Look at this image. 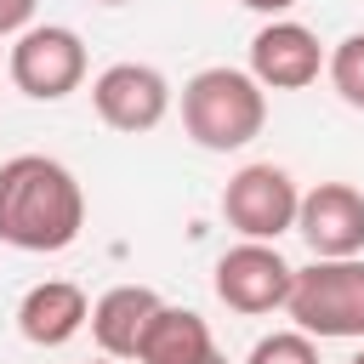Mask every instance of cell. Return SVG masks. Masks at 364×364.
<instances>
[{
	"mask_svg": "<svg viewBox=\"0 0 364 364\" xmlns=\"http://www.w3.org/2000/svg\"><path fill=\"white\" fill-rule=\"evenodd\" d=\"M85 228V193L51 154H11L0 165V245L57 256Z\"/></svg>",
	"mask_w": 364,
	"mask_h": 364,
	"instance_id": "1",
	"label": "cell"
},
{
	"mask_svg": "<svg viewBox=\"0 0 364 364\" xmlns=\"http://www.w3.org/2000/svg\"><path fill=\"white\" fill-rule=\"evenodd\" d=\"M267 125V91L245 74V68H199L182 85V131L210 148V154H233L245 142H256Z\"/></svg>",
	"mask_w": 364,
	"mask_h": 364,
	"instance_id": "2",
	"label": "cell"
},
{
	"mask_svg": "<svg viewBox=\"0 0 364 364\" xmlns=\"http://www.w3.org/2000/svg\"><path fill=\"white\" fill-rule=\"evenodd\" d=\"M284 313L296 318L301 336L318 341H364V262L341 256V262H313L296 267Z\"/></svg>",
	"mask_w": 364,
	"mask_h": 364,
	"instance_id": "3",
	"label": "cell"
},
{
	"mask_svg": "<svg viewBox=\"0 0 364 364\" xmlns=\"http://www.w3.org/2000/svg\"><path fill=\"white\" fill-rule=\"evenodd\" d=\"M11 85L34 102H63L85 80V40L63 23H34L11 46Z\"/></svg>",
	"mask_w": 364,
	"mask_h": 364,
	"instance_id": "4",
	"label": "cell"
},
{
	"mask_svg": "<svg viewBox=\"0 0 364 364\" xmlns=\"http://www.w3.org/2000/svg\"><path fill=\"white\" fill-rule=\"evenodd\" d=\"M296 205H301V188L290 182L284 165H267V159L233 171L228 188H222L228 228L245 233V239H256V245H273L279 233H290L296 228Z\"/></svg>",
	"mask_w": 364,
	"mask_h": 364,
	"instance_id": "5",
	"label": "cell"
},
{
	"mask_svg": "<svg viewBox=\"0 0 364 364\" xmlns=\"http://www.w3.org/2000/svg\"><path fill=\"white\" fill-rule=\"evenodd\" d=\"M91 102H97L102 125H114L125 136H142V131H154L171 114V85L148 63H108L91 80Z\"/></svg>",
	"mask_w": 364,
	"mask_h": 364,
	"instance_id": "6",
	"label": "cell"
},
{
	"mask_svg": "<svg viewBox=\"0 0 364 364\" xmlns=\"http://www.w3.org/2000/svg\"><path fill=\"white\" fill-rule=\"evenodd\" d=\"M290 279H296V267L273 245H256V239H245V245H233V250L216 256V296H222V307H233L245 318L284 307Z\"/></svg>",
	"mask_w": 364,
	"mask_h": 364,
	"instance_id": "7",
	"label": "cell"
},
{
	"mask_svg": "<svg viewBox=\"0 0 364 364\" xmlns=\"http://www.w3.org/2000/svg\"><path fill=\"white\" fill-rule=\"evenodd\" d=\"M296 233L313 245L318 262H341L364 250V193L353 182H318L296 205Z\"/></svg>",
	"mask_w": 364,
	"mask_h": 364,
	"instance_id": "8",
	"label": "cell"
},
{
	"mask_svg": "<svg viewBox=\"0 0 364 364\" xmlns=\"http://www.w3.org/2000/svg\"><path fill=\"white\" fill-rule=\"evenodd\" d=\"M318 68H324V46H318L313 28H301V23H290V17H273L267 28H256V40H250V68H245V74H250L262 91H301V85L318 80Z\"/></svg>",
	"mask_w": 364,
	"mask_h": 364,
	"instance_id": "9",
	"label": "cell"
},
{
	"mask_svg": "<svg viewBox=\"0 0 364 364\" xmlns=\"http://www.w3.org/2000/svg\"><path fill=\"white\" fill-rule=\"evenodd\" d=\"M159 307H165L159 290H148V284H114V290H102L91 301L85 324H91V336H97V347L108 358H136V347H142V336H148V324H154Z\"/></svg>",
	"mask_w": 364,
	"mask_h": 364,
	"instance_id": "10",
	"label": "cell"
},
{
	"mask_svg": "<svg viewBox=\"0 0 364 364\" xmlns=\"http://www.w3.org/2000/svg\"><path fill=\"white\" fill-rule=\"evenodd\" d=\"M85 318H91V301L68 279H46L17 301V330L28 347H63L85 330Z\"/></svg>",
	"mask_w": 364,
	"mask_h": 364,
	"instance_id": "11",
	"label": "cell"
},
{
	"mask_svg": "<svg viewBox=\"0 0 364 364\" xmlns=\"http://www.w3.org/2000/svg\"><path fill=\"white\" fill-rule=\"evenodd\" d=\"M216 358V341H210V324L193 313V307H159L142 347H136V364H210Z\"/></svg>",
	"mask_w": 364,
	"mask_h": 364,
	"instance_id": "12",
	"label": "cell"
},
{
	"mask_svg": "<svg viewBox=\"0 0 364 364\" xmlns=\"http://www.w3.org/2000/svg\"><path fill=\"white\" fill-rule=\"evenodd\" d=\"M324 68H330V85H336V97H341L347 108H364V34H347V40H336V51L324 57Z\"/></svg>",
	"mask_w": 364,
	"mask_h": 364,
	"instance_id": "13",
	"label": "cell"
},
{
	"mask_svg": "<svg viewBox=\"0 0 364 364\" xmlns=\"http://www.w3.org/2000/svg\"><path fill=\"white\" fill-rule=\"evenodd\" d=\"M245 364H318V347H313V336H301V330H273V336H262V341L250 347Z\"/></svg>",
	"mask_w": 364,
	"mask_h": 364,
	"instance_id": "14",
	"label": "cell"
},
{
	"mask_svg": "<svg viewBox=\"0 0 364 364\" xmlns=\"http://www.w3.org/2000/svg\"><path fill=\"white\" fill-rule=\"evenodd\" d=\"M34 17V0H0V34H23Z\"/></svg>",
	"mask_w": 364,
	"mask_h": 364,
	"instance_id": "15",
	"label": "cell"
},
{
	"mask_svg": "<svg viewBox=\"0 0 364 364\" xmlns=\"http://www.w3.org/2000/svg\"><path fill=\"white\" fill-rule=\"evenodd\" d=\"M239 6H250V11H267V17H279V11H290L296 0H239Z\"/></svg>",
	"mask_w": 364,
	"mask_h": 364,
	"instance_id": "16",
	"label": "cell"
},
{
	"mask_svg": "<svg viewBox=\"0 0 364 364\" xmlns=\"http://www.w3.org/2000/svg\"><path fill=\"white\" fill-rule=\"evenodd\" d=\"M97 6H131V0H97Z\"/></svg>",
	"mask_w": 364,
	"mask_h": 364,
	"instance_id": "17",
	"label": "cell"
},
{
	"mask_svg": "<svg viewBox=\"0 0 364 364\" xmlns=\"http://www.w3.org/2000/svg\"><path fill=\"white\" fill-rule=\"evenodd\" d=\"M347 364H364V347H358V353H353V358H347Z\"/></svg>",
	"mask_w": 364,
	"mask_h": 364,
	"instance_id": "18",
	"label": "cell"
},
{
	"mask_svg": "<svg viewBox=\"0 0 364 364\" xmlns=\"http://www.w3.org/2000/svg\"><path fill=\"white\" fill-rule=\"evenodd\" d=\"M210 364H228V358H222V353H216V358H210Z\"/></svg>",
	"mask_w": 364,
	"mask_h": 364,
	"instance_id": "19",
	"label": "cell"
}]
</instances>
